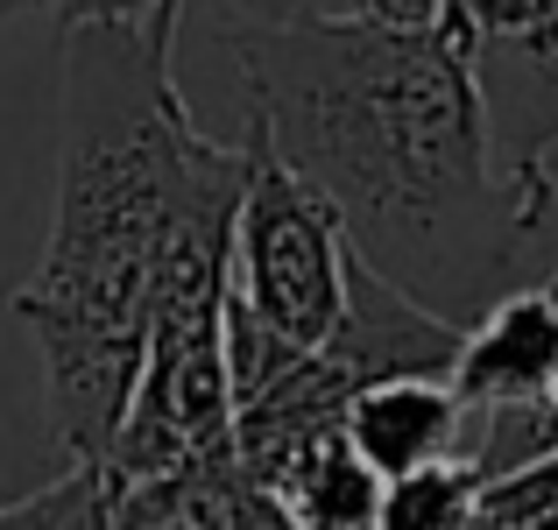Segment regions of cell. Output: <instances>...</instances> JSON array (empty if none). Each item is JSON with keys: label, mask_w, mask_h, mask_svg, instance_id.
Returning <instances> with one entry per match:
<instances>
[{"label": "cell", "mask_w": 558, "mask_h": 530, "mask_svg": "<svg viewBox=\"0 0 558 530\" xmlns=\"http://www.w3.org/2000/svg\"><path fill=\"white\" fill-rule=\"evenodd\" d=\"M219 50L247 79V121L340 205L368 269L452 326L523 290L551 198L502 170L474 64L438 28L283 14L227 28Z\"/></svg>", "instance_id": "cell-1"}, {"label": "cell", "mask_w": 558, "mask_h": 530, "mask_svg": "<svg viewBox=\"0 0 558 530\" xmlns=\"http://www.w3.org/2000/svg\"><path fill=\"white\" fill-rule=\"evenodd\" d=\"M178 28L64 22L57 205L14 318L43 361V410L64 467H107L149 361L156 276L191 191L227 156L170 79Z\"/></svg>", "instance_id": "cell-2"}, {"label": "cell", "mask_w": 558, "mask_h": 530, "mask_svg": "<svg viewBox=\"0 0 558 530\" xmlns=\"http://www.w3.org/2000/svg\"><path fill=\"white\" fill-rule=\"evenodd\" d=\"M247 198L233 219V312L276 347L312 353L340 333L354 298V241L326 191L312 184L269 128L247 121Z\"/></svg>", "instance_id": "cell-3"}, {"label": "cell", "mask_w": 558, "mask_h": 530, "mask_svg": "<svg viewBox=\"0 0 558 530\" xmlns=\"http://www.w3.org/2000/svg\"><path fill=\"white\" fill-rule=\"evenodd\" d=\"M438 36L474 64L502 170L551 198L558 149V0H446Z\"/></svg>", "instance_id": "cell-4"}, {"label": "cell", "mask_w": 558, "mask_h": 530, "mask_svg": "<svg viewBox=\"0 0 558 530\" xmlns=\"http://www.w3.org/2000/svg\"><path fill=\"white\" fill-rule=\"evenodd\" d=\"M452 389L474 418L495 410H537L558 389V262L551 276L509 290L502 304L466 326V347L452 361Z\"/></svg>", "instance_id": "cell-5"}, {"label": "cell", "mask_w": 558, "mask_h": 530, "mask_svg": "<svg viewBox=\"0 0 558 530\" xmlns=\"http://www.w3.org/2000/svg\"><path fill=\"white\" fill-rule=\"evenodd\" d=\"M347 438L381 481H396L438 460H474V410L460 403L452 375H396L354 396Z\"/></svg>", "instance_id": "cell-6"}, {"label": "cell", "mask_w": 558, "mask_h": 530, "mask_svg": "<svg viewBox=\"0 0 558 530\" xmlns=\"http://www.w3.org/2000/svg\"><path fill=\"white\" fill-rule=\"evenodd\" d=\"M107 530H298V523L241 467V453H227V460L121 481V489L107 481Z\"/></svg>", "instance_id": "cell-7"}, {"label": "cell", "mask_w": 558, "mask_h": 530, "mask_svg": "<svg viewBox=\"0 0 558 530\" xmlns=\"http://www.w3.org/2000/svg\"><path fill=\"white\" fill-rule=\"evenodd\" d=\"M381 489H389V481L361 460L347 432L312 438L298 460H283L269 474V495L283 503V517L298 530H375Z\"/></svg>", "instance_id": "cell-8"}, {"label": "cell", "mask_w": 558, "mask_h": 530, "mask_svg": "<svg viewBox=\"0 0 558 530\" xmlns=\"http://www.w3.org/2000/svg\"><path fill=\"white\" fill-rule=\"evenodd\" d=\"M481 503V467L474 460H438L417 474H396L381 489L375 530H466Z\"/></svg>", "instance_id": "cell-9"}, {"label": "cell", "mask_w": 558, "mask_h": 530, "mask_svg": "<svg viewBox=\"0 0 558 530\" xmlns=\"http://www.w3.org/2000/svg\"><path fill=\"white\" fill-rule=\"evenodd\" d=\"M0 530H107V474L99 467H64L50 489L0 509Z\"/></svg>", "instance_id": "cell-10"}, {"label": "cell", "mask_w": 558, "mask_h": 530, "mask_svg": "<svg viewBox=\"0 0 558 530\" xmlns=\"http://www.w3.org/2000/svg\"><path fill=\"white\" fill-rule=\"evenodd\" d=\"M93 14H107V22H149V28H178L184 0H64V22H93Z\"/></svg>", "instance_id": "cell-11"}, {"label": "cell", "mask_w": 558, "mask_h": 530, "mask_svg": "<svg viewBox=\"0 0 558 530\" xmlns=\"http://www.w3.org/2000/svg\"><path fill=\"white\" fill-rule=\"evenodd\" d=\"M354 14H368L381 28H438L446 0H354Z\"/></svg>", "instance_id": "cell-12"}, {"label": "cell", "mask_w": 558, "mask_h": 530, "mask_svg": "<svg viewBox=\"0 0 558 530\" xmlns=\"http://www.w3.org/2000/svg\"><path fill=\"white\" fill-rule=\"evenodd\" d=\"M36 8H57V14H64V0H0V22H8V14H36Z\"/></svg>", "instance_id": "cell-13"}, {"label": "cell", "mask_w": 558, "mask_h": 530, "mask_svg": "<svg viewBox=\"0 0 558 530\" xmlns=\"http://www.w3.org/2000/svg\"><path fill=\"white\" fill-rule=\"evenodd\" d=\"M551 410H558V389H551Z\"/></svg>", "instance_id": "cell-14"}]
</instances>
